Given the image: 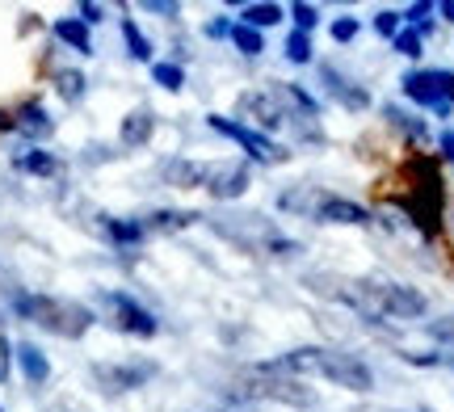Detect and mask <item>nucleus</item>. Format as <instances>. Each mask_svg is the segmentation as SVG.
<instances>
[{
	"mask_svg": "<svg viewBox=\"0 0 454 412\" xmlns=\"http://www.w3.org/2000/svg\"><path fill=\"white\" fill-rule=\"evenodd\" d=\"M328 282V295L340 299L366 320H417L425 315V295L391 278H316Z\"/></svg>",
	"mask_w": 454,
	"mask_h": 412,
	"instance_id": "f257e3e1",
	"label": "nucleus"
},
{
	"mask_svg": "<svg viewBox=\"0 0 454 412\" xmlns=\"http://www.w3.org/2000/svg\"><path fill=\"white\" fill-rule=\"evenodd\" d=\"M274 370H286V375H320L333 387H345V392H371L374 387V370L357 354H345V349H325V346H299L291 354L274 358Z\"/></svg>",
	"mask_w": 454,
	"mask_h": 412,
	"instance_id": "f03ea898",
	"label": "nucleus"
},
{
	"mask_svg": "<svg viewBox=\"0 0 454 412\" xmlns=\"http://www.w3.org/2000/svg\"><path fill=\"white\" fill-rule=\"evenodd\" d=\"M13 312L21 320L38 324L43 332H55L64 341H76L84 332L93 329V312L84 303H72V299H55V295H17Z\"/></svg>",
	"mask_w": 454,
	"mask_h": 412,
	"instance_id": "7ed1b4c3",
	"label": "nucleus"
},
{
	"mask_svg": "<svg viewBox=\"0 0 454 412\" xmlns=\"http://www.w3.org/2000/svg\"><path fill=\"white\" fill-rule=\"evenodd\" d=\"M219 231L231 236L236 245H244L248 253H270V257H294V253H299V240L282 236V231L257 211L231 214V223H219Z\"/></svg>",
	"mask_w": 454,
	"mask_h": 412,
	"instance_id": "20e7f679",
	"label": "nucleus"
},
{
	"mask_svg": "<svg viewBox=\"0 0 454 412\" xmlns=\"http://www.w3.org/2000/svg\"><path fill=\"white\" fill-rule=\"evenodd\" d=\"M244 400H274V404H291V408H311L316 392H308L299 375H286V370H274L270 362H261L244 383Z\"/></svg>",
	"mask_w": 454,
	"mask_h": 412,
	"instance_id": "39448f33",
	"label": "nucleus"
},
{
	"mask_svg": "<svg viewBox=\"0 0 454 412\" xmlns=\"http://www.w3.org/2000/svg\"><path fill=\"white\" fill-rule=\"evenodd\" d=\"M408 101H417L421 110H434L438 118H450L454 110V72L446 67H412L400 81Z\"/></svg>",
	"mask_w": 454,
	"mask_h": 412,
	"instance_id": "423d86ee",
	"label": "nucleus"
},
{
	"mask_svg": "<svg viewBox=\"0 0 454 412\" xmlns=\"http://www.w3.org/2000/svg\"><path fill=\"white\" fill-rule=\"evenodd\" d=\"M207 127L215 135H223L231 144H240L248 152V160H257V165H286L291 160V148H282L274 144L270 135H261L257 127H248V122H236V118H223V114H207Z\"/></svg>",
	"mask_w": 454,
	"mask_h": 412,
	"instance_id": "0eeeda50",
	"label": "nucleus"
},
{
	"mask_svg": "<svg viewBox=\"0 0 454 412\" xmlns=\"http://www.w3.org/2000/svg\"><path fill=\"white\" fill-rule=\"evenodd\" d=\"M101 303H106V312H110V324L118 332H127V337H156L160 332V320L147 312L144 303H135L130 295H118V291H106L101 295Z\"/></svg>",
	"mask_w": 454,
	"mask_h": 412,
	"instance_id": "6e6552de",
	"label": "nucleus"
},
{
	"mask_svg": "<svg viewBox=\"0 0 454 412\" xmlns=\"http://www.w3.org/2000/svg\"><path fill=\"white\" fill-rule=\"evenodd\" d=\"M248 185H253V173H248V165H240V160H215V165H207L202 190H207L211 198L236 202V198H244Z\"/></svg>",
	"mask_w": 454,
	"mask_h": 412,
	"instance_id": "1a4fd4ad",
	"label": "nucleus"
},
{
	"mask_svg": "<svg viewBox=\"0 0 454 412\" xmlns=\"http://www.w3.org/2000/svg\"><path fill=\"white\" fill-rule=\"evenodd\" d=\"M156 375V366L152 362H98L93 366V379H98V387L101 392H135V387H144L147 379Z\"/></svg>",
	"mask_w": 454,
	"mask_h": 412,
	"instance_id": "9d476101",
	"label": "nucleus"
},
{
	"mask_svg": "<svg viewBox=\"0 0 454 412\" xmlns=\"http://www.w3.org/2000/svg\"><path fill=\"white\" fill-rule=\"evenodd\" d=\"M320 84H325V93L337 101L340 110H349V114H362V110H371V93L362 89L357 81H349L345 72H337L333 64L320 67Z\"/></svg>",
	"mask_w": 454,
	"mask_h": 412,
	"instance_id": "9b49d317",
	"label": "nucleus"
},
{
	"mask_svg": "<svg viewBox=\"0 0 454 412\" xmlns=\"http://www.w3.org/2000/svg\"><path fill=\"white\" fill-rule=\"evenodd\" d=\"M236 110H240L248 122H257L261 135L282 131V127H286V118H282V105L274 101V93H270V89H261V93H257V89H253V93H240Z\"/></svg>",
	"mask_w": 454,
	"mask_h": 412,
	"instance_id": "f8f14e48",
	"label": "nucleus"
},
{
	"mask_svg": "<svg viewBox=\"0 0 454 412\" xmlns=\"http://www.w3.org/2000/svg\"><path fill=\"white\" fill-rule=\"evenodd\" d=\"M316 223H340V228H366L371 223V211L354 198H340V194H328L316 211Z\"/></svg>",
	"mask_w": 454,
	"mask_h": 412,
	"instance_id": "ddd939ff",
	"label": "nucleus"
},
{
	"mask_svg": "<svg viewBox=\"0 0 454 412\" xmlns=\"http://www.w3.org/2000/svg\"><path fill=\"white\" fill-rule=\"evenodd\" d=\"M164 182L177 185V190H202V182H207V165H202V160H185V156H177V160L164 165Z\"/></svg>",
	"mask_w": 454,
	"mask_h": 412,
	"instance_id": "4468645a",
	"label": "nucleus"
},
{
	"mask_svg": "<svg viewBox=\"0 0 454 412\" xmlns=\"http://www.w3.org/2000/svg\"><path fill=\"white\" fill-rule=\"evenodd\" d=\"M152 131H156V114H152V110H130V114L122 118L118 139H122V148H144L147 139H152Z\"/></svg>",
	"mask_w": 454,
	"mask_h": 412,
	"instance_id": "2eb2a0df",
	"label": "nucleus"
},
{
	"mask_svg": "<svg viewBox=\"0 0 454 412\" xmlns=\"http://www.w3.org/2000/svg\"><path fill=\"white\" fill-rule=\"evenodd\" d=\"M198 219H202L198 211H152V214H144L139 223H144L147 236H152V231H156V236H164V231H185V228H194Z\"/></svg>",
	"mask_w": 454,
	"mask_h": 412,
	"instance_id": "dca6fc26",
	"label": "nucleus"
},
{
	"mask_svg": "<svg viewBox=\"0 0 454 412\" xmlns=\"http://www.w3.org/2000/svg\"><path fill=\"white\" fill-rule=\"evenodd\" d=\"M325 198L328 194L320 190V185H303V190H286V194L278 198V206H282V211L303 214V219H316V211H320V202Z\"/></svg>",
	"mask_w": 454,
	"mask_h": 412,
	"instance_id": "f3484780",
	"label": "nucleus"
},
{
	"mask_svg": "<svg viewBox=\"0 0 454 412\" xmlns=\"http://www.w3.org/2000/svg\"><path fill=\"white\" fill-rule=\"evenodd\" d=\"M13 131L30 135V139H43V135L55 131V122L47 118V110H43L38 101H26V105L17 110V118H13Z\"/></svg>",
	"mask_w": 454,
	"mask_h": 412,
	"instance_id": "a211bd4d",
	"label": "nucleus"
},
{
	"mask_svg": "<svg viewBox=\"0 0 454 412\" xmlns=\"http://www.w3.org/2000/svg\"><path fill=\"white\" fill-rule=\"evenodd\" d=\"M383 118H387L395 131H404L412 144H425V139H429V122L417 114H408V110H400V105H383Z\"/></svg>",
	"mask_w": 454,
	"mask_h": 412,
	"instance_id": "6ab92c4d",
	"label": "nucleus"
},
{
	"mask_svg": "<svg viewBox=\"0 0 454 412\" xmlns=\"http://www.w3.org/2000/svg\"><path fill=\"white\" fill-rule=\"evenodd\" d=\"M282 17H286V9H282V4H274V0H261V4H244L240 26H248V30H270V26H278Z\"/></svg>",
	"mask_w": 454,
	"mask_h": 412,
	"instance_id": "aec40b11",
	"label": "nucleus"
},
{
	"mask_svg": "<svg viewBox=\"0 0 454 412\" xmlns=\"http://www.w3.org/2000/svg\"><path fill=\"white\" fill-rule=\"evenodd\" d=\"M17 362H21V375L38 387V383H47V375H51V362L43 358V349L38 346H30V341H21L17 346Z\"/></svg>",
	"mask_w": 454,
	"mask_h": 412,
	"instance_id": "412c9836",
	"label": "nucleus"
},
{
	"mask_svg": "<svg viewBox=\"0 0 454 412\" xmlns=\"http://www.w3.org/2000/svg\"><path fill=\"white\" fill-rule=\"evenodd\" d=\"M55 38H64L72 51H81V55H93V43H89V26H84L81 17H64V21H55Z\"/></svg>",
	"mask_w": 454,
	"mask_h": 412,
	"instance_id": "4be33fe9",
	"label": "nucleus"
},
{
	"mask_svg": "<svg viewBox=\"0 0 454 412\" xmlns=\"http://www.w3.org/2000/svg\"><path fill=\"white\" fill-rule=\"evenodd\" d=\"M17 168H21V173H34V177H55V173H59V160L43 148H30L17 156Z\"/></svg>",
	"mask_w": 454,
	"mask_h": 412,
	"instance_id": "5701e85b",
	"label": "nucleus"
},
{
	"mask_svg": "<svg viewBox=\"0 0 454 412\" xmlns=\"http://www.w3.org/2000/svg\"><path fill=\"white\" fill-rule=\"evenodd\" d=\"M106 236H110L114 245H139L147 231L139 219H106Z\"/></svg>",
	"mask_w": 454,
	"mask_h": 412,
	"instance_id": "b1692460",
	"label": "nucleus"
},
{
	"mask_svg": "<svg viewBox=\"0 0 454 412\" xmlns=\"http://www.w3.org/2000/svg\"><path fill=\"white\" fill-rule=\"evenodd\" d=\"M55 89H59L64 101H81L84 97V76L76 67H59V72H55Z\"/></svg>",
	"mask_w": 454,
	"mask_h": 412,
	"instance_id": "393cba45",
	"label": "nucleus"
},
{
	"mask_svg": "<svg viewBox=\"0 0 454 412\" xmlns=\"http://www.w3.org/2000/svg\"><path fill=\"white\" fill-rule=\"evenodd\" d=\"M434 13H438V4H429V0H417V4H408V9H404L400 17H404V21H412V30H417V34L425 38V34L434 30V21H429Z\"/></svg>",
	"mask_w": 454,
	"mask_h": 412,
	"instance_id": "a878e982",
	"label": "nucleus"
},
{
	"mask_svg": "<svg viewBox=\"0 0 454 412\" xmlns=\"http://www.w3.org/2000/svg\"><path fill=\"white\" fill-rule=\"evenodd\" d=\"M231 43H236V47H240V55H248V59L265 51V38H261V30H248V26H236V30H231Z\"/></svg>",
	"mask_w": 454,
	"mask_h": 412,
	"instance_id": "bb28decb",
	"label": "nucleus"
},
{
	"mask_svg": "<svg viewBox=\"0 0 454 412\" xmlns=\"http://www.w3.org/2000/svg\"><path fill=\"white\" fill-rule=\"evenodd\" d=\"M152 81L160 89H168V93H177L185 84V72H181V64H152Z\"/></svg>",
	"mask_w": 454,
	"mask_h": 412,
	"instance_id": "cd10ccee",
	"label": "nucleus"
},
{
	"mask_svg": "<svg viewBox=\"0 0 454 412\" xmlns=\"http://www.w3.org/2000/svg\"><path fill=\"white\" fill-rule=\"evenodd\" d=\"M122 38H127V47H130V55H135V59H152V43L139 34V26H135L130 17H122Z\"/></svg>",
	"mask_w": 454,
	"mask_h": 412,
	"instance_id": "c85d7f7f",
	"label": "nucleus"
},
{
	"mask_svg": "<svg viewBox=\"0 0 454 412\" xmlns=\"http://www.w3.org/2000/svg\"><path fill=\"white\" fill-rule=\"evenodd\" d=\"M291 17H294V30H299V34H308V30H316V26H320V9H316V4H308V0H294Z\"/></svg>",
	"mask_w": 454,
	"mask_h": 412,
	"instance_id": "c756f323",
	"label": "nucleus"
},
{
	"mask_svg": "<svg viewBox=\"0 0 454 412\" xmlns=\"http://www.w3.org/2000/svg\"><path fill=\"white\" fill-rule=\"evenodd\" d=\"M286 59H291V64H311V38L308 34H299V30L286 34Z\"/></svg>",
	"mask_w": 454,
	"mask_h": 412,
	"instance_id": "7c9ffc66",
	"label": "nucleus"
},
{
	"mask_svg": "<svg viewBox=\"0 0 454 412\" xmlns=\"http://www.w3.org/2000/svg\"><path fill=\"white\" fill-rule=\"evenodd\" d=\"M391 43H395V51H400V55H408V59H421L425 38H421L417 30H400L395 38H391Z\"/></svg>",
	"mask_w": 454,
	"mask_h": 412,
	"instance_id": "2f4dec72",
	"label": "nucleus"
},
{
	"mask_svg": "<svg viewBox=\"0 0 454 412\" xmlns=\"http://www.w3.org/2000/svg\"><path fill=\"white\" fill-rule=\"evenodd\" d=\"M357 30H362V26H357V17H337V21L328 26V34H333V43H354Z\"/></svg>",
	"mask_w": 454,
	"mask_h": 412,
	"instance_id": "473e14b6",
	"label": "nucleus"
},
{
	"mask_svg": "<svg viewBox=\"0 0 454 412\" xmlns=\"http://www.w3.org/2000/svg\"><path fill=\"white\" fill-rule=\"evenodd\" d=\"M400 21H404V17L395 13V9H383V13H374V30L383 34V38H395V34H400Z\"/></svg>",
	"mask_w": 454,
	"mask_h": 412,
	"instance_id": "72a5a7b5",
	"label": "nucleus"
},
{
	"mask_svg": "<svg viewBox=\"0 0 454 412\" xmlns=\"http://www.w3.org/2000/svg\"><path fill=\"white\" fill-rule=\"evenodd\" d=\"M429 337H434V341H442V346H454V315L434 320V324H429Z\"/></svg>",
	"mask_w": 454,
	"mask_h": 412,
	"instance_id": "f704fd0d",
	"label": "nucleus"
},
{
	"mask_svg": "<svg viewBox=\"0 0 454 412\" xmlns=\"http://www.w3.org/2000/svg\"><path fill=\"white\" fill-rule=\"evenodd\" d=\"M144 9H147V13H164V17H177L181 13V4H173V0H147Z\"/></svg>",
	"mask_w": 454,
	"mask_h": 412,
	"instance_id": "c9c22d12",
	"label": "nucleus"
},
{
	"mask_svg": "<svg viewBox=\"0 0 454 412\" xmlns=\"http://www.w3.org/2000/svg\"><path fill=\"white\" fill-rule=\"evenodd\" d=\"M101 17H106V13H101V4H89V0L81 4V21H84V26H98Z\"/></svg>",
	"mask_w": 454,
	"mask_h": 412,
	"instance_id": "e433bc0d",
	"label": "nucleus"
},
{
	"mask_svg": "<svg viewBox=\"0 0 454 412\" xmlns=\"http://www.w3.org/2000/svg\"><path fill=\"white\" fill-rule=\"evenodd\" d=\"M231 30H236V26H231L227 17H219V21H211V26H207V34H211V38H231Z\"/></svg>",
	"mask_w": 454,
	"mask_h": 412,
	"instance_id": "4c0bfd02",
	"label": "nucleus"
},
{
	"mask_svg": "<svg viewBox=\"0 0 454 412\" xmlns=\"http://www.w3.org/2000/svg\"><path fill=\"white\" fill-rule=\"evenodd\" d=\"M438 148H442V160H450V165H454V131H442L438 135Z\"/></svg>",
	"mask_w": 454,
	"mask_h": 412,
	"instance_id": "58836bf2",
	"label": "nucleus"
},
{
	"mask_svg": "<svg viewBox=\"0 0 454 412\" xmlns=\"http://www.w3.org/2000/svg\"><path fill=\"white\" fill-rule=\"evenodd\" d=\"M438 13L446 17V21H454V0H442V4H438Z\"/></svg>",
	"mask_w": 454,
	"mask_h": 412,
	"instance_id": "ea45409f",
	"label": "nucleus"
},
{
	"mask_svg": "<svg viewBox=\"0 0 454 412\" xmlns=\"http://www.w3.org/2000/svg\"><path fill=\"white\" fill-rule=\"evenodd\" d=\"M421 412H429V408H421Z\"/></svg>",
	"mask_w": 454,
	"mask_h": 412,
	"instance_id": "a19ab883",
	"label": "nucleus"
}]
</instances>
